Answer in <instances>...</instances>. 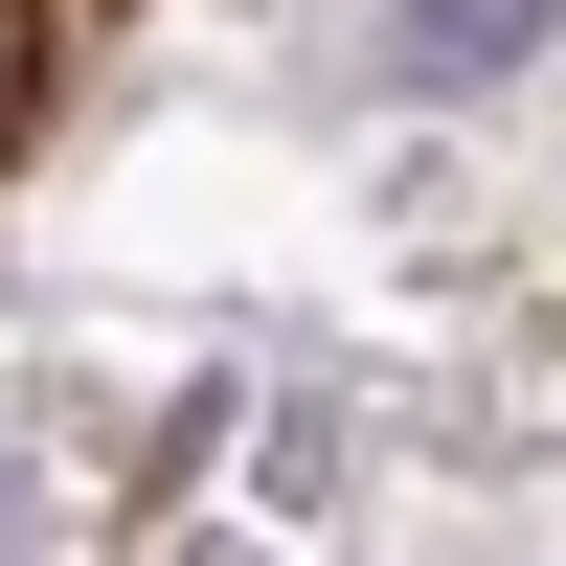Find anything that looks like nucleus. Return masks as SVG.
Returning <instances> with one entry per match:
<instances>
[{
	"label": "nucleus",
	"mask_w": 566,
	"mask_h": 566,
	"mask_svg": "<svg viewBox=\"0 0 566 566\" xmlns=\"http://www.w3.org/2000/svg\"><path fill=\"white\" fill-rule=\"evenodd\" d=\"M544 23H566V0H408V23L363 45V91H499Z\"/></svg>",
	"instance_id": "nucleus-1"
},
{
	"label": "nucleus",
	"mask_w": 566,
	"mask_h": 566,
	"mask_svg": "<svg viewBox=\"0 0 566 566\" xmlns=\"http://www.w3.org/2000/svg\"><path fill=\"white\" fill-rule=\"evenodd\" d=\"M0 566H23V499H0Z\"/></svg>",
	"instance_id": "nucleus-2"
}]
</instances>
